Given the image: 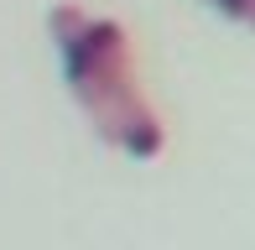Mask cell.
I'll return each instance as SVG.
<instances>
[{"instance_id":"6da1fadb","label":"cell","mask_w":255,"mask_h":250,"mask_svg":"<svg viewBox=\"0 0 255 250\" xmlns=\"http://www.w3.org/2000/svg\"><path fill=\"white\" fill-rule=\"evenodd\" d=\"M57 58H63V78L73 89V99L84 105V115L94 120V130L110 146H120L135 162H151L167 151V125L151 110V99L141 94L130 68V37L120 21L89 16L84 5L63 0L47 16Z\"/></svg>"},{"instance_id":"7a4b0ae2","label":"cell","mask_w":255,"mask_h":250,"mask_svg":"<svg viewBox=\"0 0 255 250\" xmlns=\"http://www.w3.org/2000/svg\"><path fill=\"white\" fill-rule=\"evenodd\" d=\"M214 10H224L229 21H240L245 31H255V0H208Z\"/></svg>"}]
</instances>
